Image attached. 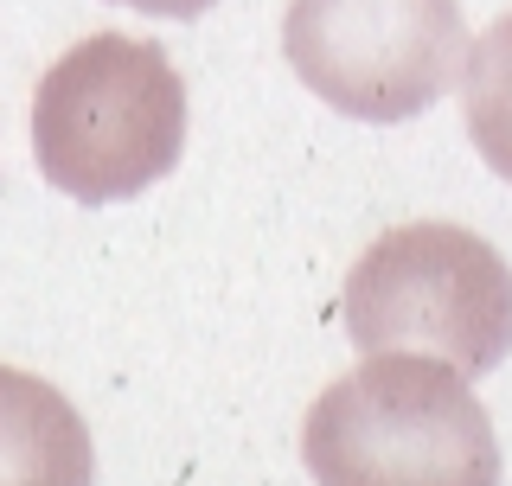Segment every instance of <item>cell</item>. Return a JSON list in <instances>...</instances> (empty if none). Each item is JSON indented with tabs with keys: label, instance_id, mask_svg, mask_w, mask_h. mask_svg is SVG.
<instances>
[{
	"label": "cell",
	"instance_id": "obj_5",
	"mask_svg": "<svg viewBox=\"0 0 512 486\" xmlns=\"http://www.w3.org/2000/svg\"><path fill=\"white\" fill-rule=\"evenodd\" d=\"M0 486H96L84 416L32 371L0 365Z\"/></svg>",
	"mask_w": 512,
	"mask_h": 486
},
{
	"label": "cell",
	"instance_id": "obj_3",
	"mask_svg": "<svg viewBox=\"0 0 512 486\" xmlns=\"http://www.w3.org/2000/svg\"><path fill=\"white\" fill-rule=\"evenodd\" d=\"M340 320L352 346L487 378L512 352V269L461 224H397L352 263Z\"/></svg>",
	"mask_w": 512,
	"mask_h": 486
},
{
	"label": "cell",
	"instance_id": "obj_2",
	"mask_svg": "<svg viewBox=\"0 0 512 486\" xmlns=\"http://www.w3.org/2000/svg\"><path fill=\"white\" fill-rule=\"evenodd\" d=\"M186 84L154 39L96 32L32 90V160L64 199L116 205L180 167Z\"/></svg>",
	"mask_w": 512,
	"mask_h": 486
},
{
	"label": "cell",
	"instance_id": "obj_7",
	"mask_svg": "<svg viewBox=\"0 0 512 486\" xmlns=\"http://www.w3.org/2000/svg\"><path fill=\"white\" fill-rule=\"evenodd\" d=\"M122 7L154 13V20H199V13H212L218 0H122Z\"/></svg>",
	"mask_w": 512,
	"mask_h": 486
},
{
	"label": "cell",
	"instance_id": "obj_6",
	"mask_svg": "<svg viewBox=\"0 0 512 486\" xmlns=\"http://www.w3.org/2000/svg\"><path fill=\"white\" fill-rule=\"evenodd\" d=\"M461 103H468V135H474L480 160L512 186V13L474 39Z\"/></svg>",
	"mask_w": 512,
	"mask_h": 486
},
{
	"label": "cell",
	"instance_id": "obj_1",
	"mask_svg": "<svg viewBox=\"0 0 512 486\" xmlns=\"http://www.w3.org/2000/svg\"><path fill=\"white\" fill-rule=\"evenodd\" d=\"M301 461L314 486H500V435L461 371L372 352L308 403Z\"/></svg>",
	"mask_w": 512,
	"mask_h": 486
},
{
	"label": "cell",
	"instance_id": "obj_4",
	"mask_svg": "<svg viewBox=\"0 0 512 486\" xmlns=\"http://www.w3.org/2000/svg\"><path fill=\"white\" fill-rule=\"evenodd\" d=\"M282 52L327 109L410 122L455 84L468 20L455 0H288Z\"/></svg>",
	"mask_w": 512,
	"mask_h": 486
}]
</instances>
